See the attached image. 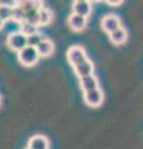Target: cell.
<instances>
[{
	"mask_svg": "<svg viewBox=\"0 0 143 149\" xmlns=\"http://www.w3.org/2000/svg\"><path fill=\"white\" fill-rule=\"evenodd\" d=\"M39 55L38 51L35 47H30V46H26L21 51L17 52V60L21 65H24L26 67H31L39 61Z\"/></svg>",
	"mask_w": 143,
	"mask_h": 149,
	"instance_id": "cell-1",
	"label": "cell"
},
{
	"mask_svg": "<svg viewBox=\"0 0 143 149\" xmlns=\"http://www.w3.org/2000/svg\"><path fill=\"white\" fill-rule=\"evenodd\" d=\"M66 58H67L68 63H70L72 67H75L76 65L81 63L82 61H85V60L87 58V55H86L85 49H82L81 46H78V45H73V46H71V47L67 49Z\"/></svg>",
	"mask_w": 143,
	"mask_h": 149,
	"instance_id": "cell-2",
	"label": "cell"
},
{
	"mask_svg": "<svg viewBox=\"0 0 143 149\" xmlns=\"http://www.w3.org/2000/svg\"><path fill=\"white\" fill-rule=\"evenodd\" d=\"M6 45L8 47L15 51V52H19L24 47H26V36H24L20 31H14L10 35L8 36L6 39Z\"/></svg>",
	"mask_w": 143,
	"mask_h": 149,
	"instance_id": "cell-3",
	"label": "cell"
},
{
	"mask_svg": "<svg viewBox=\"0 0 143 149\" xmlns=\"http://www.w3.org/2000/svg\"><path fill=\"white\" fill-rule=\"evenodd\" d=\"M103 100H105V95L100 87L96 88L93 91H89V92L84 93L85 103L89 107H92V108H97V107H100L103 103Z\"/></svg>",
	"mask_w": 143,
	"mask_h": 149,
	"instance_id": "cell-4",
	"label": "cell"
},
{
	"mask_svg": "<svg viewBox=\"0 0 143 149\" xmlns=\"http://www.w3.org/2000/svg\"><path fill=\"white\" fill-rule=\"evenodd\" d=\"M101 26H102V29L110 35L111 32H113L117 29H119V27H122L121 19H119L117 15L108 14V15L102 17V20H101Z\"/></svg>",
	"mask_w": 143,
	"mask_h": 149,
	"instance_id": "cell-5",
	"label": "cell"
},
{
	"mask_svg": "<svg viewBox=\"0 0 143 149\" xmlns=\"http://www.w3.org/2000/svg\"><path fill=\"white\" fill-rule=\"evenodd\" d=\"M72 14L87 19L92 13V4L87 0H77L72 4Z\"/></svg>",
	"mask_w": 143,
	"mask_h": 149,
	"instance_id": "cell-6",
	"label": "cell"
},
{
	"mask_svg": "<svg viewBox=\"0 0 143 149\" xmlns=\"http://www.w3.org/2000/svg\"><path fill=\"white\" fill-rule=\"evenodd\" d=\"M73 71H75L76 76L78 78L91 76V74H93V72H95V65L90 58H86L85 61H82L81 63L76 65V66L73 67Z\"/></svg>",
	"mask_w": 143,
	"mask_h": 149,
	"instance_id": "cell-7",
	"label": "cell"
},
{
	"mask_svg": "<svg viewBox=\"0 0 143 149\" xmlns=\"http://www.w3.org/2000/svg\"><path fill=\"white\" fill-rule=\"evenodd\" d=\"M50 142L45 136L41 134H36V136L31 137L27 142V149H49Z\"/></svg>",
	"mask_w": 143,
	"mask_h": 149,
	"instance_id": "cell-8",
	"label": "cell"
},
{
	"mask_svg": "<svg viewBox=\"0 0 143 149\" xmlns=\"http://www.w3.org/2000/svg\"><path fill=\"white\" fill-rule=\"evenodd\" d=\"M67 24L71 27V30H73L75 32H81L85 30V27L87 25V19L75 15V14H71L67 19Z\"/></svg>",
	"mask_w": 143,
	"mask_h": 149,
	"instance_id": "cell-9",
	"label": "cell"
},
{
	"mask_svg": "<svg viewBox=\"0 0 143 149\" xmlns=\"http://www.w3.org/2000/svg\"><path fill=\"white\" fill-rule=\"evenodd\" d=\"M36 51H38V55L39 57H49L50 55H52L54 50H55V45L51 40L49 39H45L41 41V42L36 46Z\"/></svg>",
	"mask_w": 143,
	"mask_h": 149,
	"instance_id": "cell-10",
	"label": "cell"
},
{
	"mask_svg": "<svg viewBox=\"0 0 143 149\" xmlns=\"http://www.w3.org/2000/svg\"><path fill=\"white\" fill-rule=\"evenodd\" d=\"M80 87H81V90L84 91V93L98 88L97 77H96L95 74H91V76H86V77L80 78Z\"/></svg>",
	"mask_w": 143,
	"mask_h": 149,
	"instance_id": "cell-11",
	"label": "cell"
},
{
	"mask_svg": "<svg viewBox=\"0 0 143 149\" xmlns=\"http://www.w3.org/2000/svg\"><path fill=\"white\" fill-rule=\"evenodd\" d=\"M127 37H128V34H127V30L124 27H119L116 31L111 32L110 34V40L111 42L114 44V45H122L127 41Z\"/></svg>",
	"mask_w": 143,
	"mask_h": 149,
	"instance_id": "cell-12",
	"label": "cell"
},
{
	"mask_svg": "<svg viewBox=\"0 0 143 149\" xmlns=\"http://www.w3.org/2000/svg\"><path fill=\"white\" fill-rule=\"evenodd\" d=\"M17 5L25 14L31 10H40L43 8V3L41 1H33V0H22V1H17Z\"/></svg>",
	"mask_w": 143,
	"mask_h": 149,
	"instance_id": "cell-13",
	"label": "cell"
},
{
	"mask_svg": "<svg viewBox=\"0 0 143 149\" xmlns=\"http://www.w3.org/2000/svg\"><path fill=\"white\" fill-rule=\"evenodd\" d=\"M39 17H40V26H43V25H49L52 21L54 15L49 8L43 6L39 10Z\"/></svg>",
	"mask_w": 143,
	"mask_h": 149,
	"instance_id": "cell-14",
	"label": "cell"
},
{
	"mask_svg": "<svg viewBox=\"0 0 143 149\" xmlns=\"http://www.w3.org/2000/svg\"><path fill=\"white\" fill-rule=\"evenodd\" d=\"M22 22H27V24L33 25V26H40V17H39V10H31L29 13L25 14L24 21Z\"/></svg>",
	"mask_w": 143,
	"mask_h": 149,
	"instance_id": "cell-15",
	"label": "cell"
},
{
	"mask_svg": "<svg viewBox=\"0 0 143 149\" xmlns=\"http://www.w3.org/2000/svg\"><path fill=\"white\" fill-rule=\"evenodd\" d=\"M44 39H45V36L38 31V32H35V34L30 35V36H26V45L30 46V47H36V46H38Z\"/></svg>",
	"mask_w": 143,
	"mask_h": 149,
	"instance_id": "cell-16",
	"label": "cell"
},
{
	"mask_svg": "<svg viewBox=\"0 0 143 149\" xmlns=\"http://www.w3.org/2000/svg\"><path fill=\"white\" fill-rule=\"evenodd\" d=\"M24 17H25V13L19 8L17 1H16V5L11 9V20L17 22V24H21L24 21Z\"/></svg>",
	"mask_w": 143,
	"mask_h": 149,
	"instance_id": "cell-17",
	"label": "cell"
},
{
	"mask_svg": "<svg viewBox=\"0 0 143 149\" xmlns=\"http://www.w3.org/2000/svg\"><path fill=\"white\" fill-rule=\"evenodd\" d=\"M20 32L24 36H30V35L35 34V32H38V27L27 24V22H21L20 24Z\"/></svg>",
	"mask_w": 143,
	"mask_h": 149,
	"instance_id": "cell-18",
	"label": "cell"
},
{
	"mask_svg": "<svg viewBox=\"0 0 143 149\" xmlns=\"http://www.w3.org/2000/svg\"><path fill=\"white\" fill-rule=\"evenodd\" d=\"M11 9L13 8H8V6L0 5V19H1L4 22L11 19Z\"/></svg>",
	"mask_w": 143,
	"mask_h": 149,
	"instance_id": "cell-19",
	"label": "cell"
},
{
	"mask_svg": "<svg viewBox=\"0 0 143 149\" xmlns=\"http://www.w3.org/2000/svg\"><path fill=\"white\" fill-rule=\"evenodd\" d=\"M106 3L110 4L111 6H118V5H121V4H122L121 0H119V1H111V0H107V1H106Z\"/></svg>",
	"mask_w": 143,
	"mask_h": 149,
	"instance_id": "cell-20",
	"label": "cell"
},
{
	"mask_svg": "<svg viewBox=\"0 0 143 149\" xmlns=\"http://www.w3.org/2000/svg\"><path fill=\"white\" fill-rule=\"evenodd\" d=\"M4 24H5V22H4L1 19H0V29H3V26H4Z\"/></svg>",
	"mask_w": 143,
	"mask_h": 149,
	"instance_id": "cell-21",
	"label": "cell"
},
{
	"mask_svg": "<svg viewBox=\"0 0 143 149\" xmlns=\"http://www.w3.org/2000/svg\"><path fill=\"white\" fill-rule=\"evenodd\" d=\"M0 104H1V96H0Z\"/></svg>",
	"mask_w": 143,
	"mask_h": 149,
	"instance_id": "cell-22",
	"label": "cell"
},
{
	"mask_svg": "<svg viewBox=\"0 0 143 149\" xmlns=\"http://www.w3.org/2000/svg\"><path fill=\"white\" fill-rule=\"evenodd\" d=\"M26 149H27V148H26Z\"/></svg>",
	"mask_w": 143,
	"mask_h": 149,
	"instance_id": "cell-23",
	"label": "cell"
}]
</instances>
